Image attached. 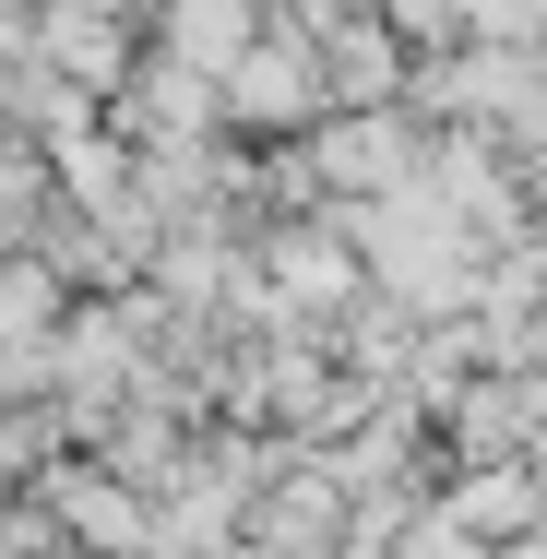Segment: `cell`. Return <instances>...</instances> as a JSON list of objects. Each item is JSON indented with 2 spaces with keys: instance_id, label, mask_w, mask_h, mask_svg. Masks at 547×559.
I'll return each instance as SVG.
<instances>
[{
  "instance_id": "3957f363",
  "label": "cell",
  "mask_w": 547,
  "mask_h": 559,
  "mask_svg": "<svg viewBox=\"0 0 547 559\" xmlns=\"http://www.w3.org/2000/svg\"><path fill=\"white\" fill-rule=\"evenodd\" d=\"M226 108L238 119H298L310 108V72L298 60H250V72H226Z\"/></svg>"
},
{
  "instance_id": "7a4b0ae2",
  "label": "cell",
  "mask_w": 547,
  "mask_h": 559,
  "mask_svg": "<svg viewBox=\"0 0 547 559\" xmlns=\"http://www.w3.org/2000/svg\"><path fill=\"white\" fill-rule=\"evenodd\" d=\"M536 512H547V488L524 464H488L476 488H452V524H488V536H500V524H536Z\"/></svg>"
},
{
  "instance_id": "6da1fadb",
  "label": "cell",
  "mask_w": 547,
  "mask_h": 559,
  "mask_svg": "<svg viewBox=\"0 0 547 559\" xmlns=\"http://www.w3.org/2000/svg\"><path fill=\"white\" fill-rule=\"evenodd\" d=\"M48 512L72 524V536H96V548H143L155 524H143V500L108 488V476H84V464H48Z\"/></svg>"
}]
</instances>
